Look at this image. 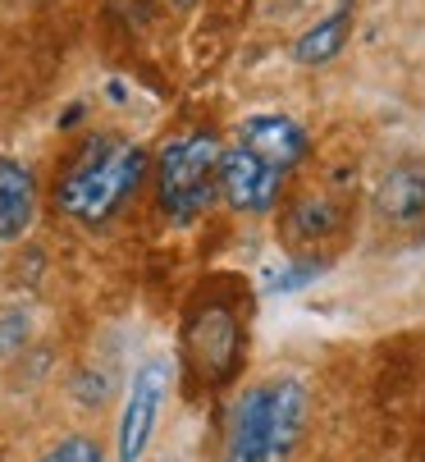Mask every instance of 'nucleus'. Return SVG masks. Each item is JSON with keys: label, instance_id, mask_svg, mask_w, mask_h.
Here are the masks:
<instances>
[{"label": "nucleus", "instance_id": "4468645a", "mask_svg": "<svg viewBox=\"0 0 425 462\" xmlns=\"http://www.w3.org/2000/svg\"><path fill=\"white\" fill-rule=\"evenodd\" d=\"M320 275H325L320 261H302V266H289L283 275H274L270 289H274V293H293V289H302V284H311V280H320Z\"/></svg>", "mask_w": 425, "mask_h": 462}, {"label": "nucleus", "instance_id": "f03ea898", "mask_svg": "<svg viewBox=\"0 0 425 462\" xmlns=\"http://www.w3.org/2000/svg\"><path fill=\"white\" fill-rule=\"evenodd\" d=\"M216 165H220V143L216 138H179L156 156V192L161 211L174 225H192L210 202H216Z\"/></svg>", "mask_w": 425, "mask_h": 462}, {"label": "nucleus", "instance_id": "7ed1b4c3", "mask_svg": "<svg viewBox=\"0 0 425 462\" xmlns=\"http://www.w3.org/2000/svg\"><path fill=\"white\" fill-rule=\"evenodd\" d=\"M188 366L206 384H229L243 366V320L229 302H197L183 329Z\"/></svg>", "mask_w": 425, "mask_h": 462}, {"label": "nucleus", "instance_id": "2eb2a0df", "mask_svg": "<svg viewBox=\"0 0 425 462\" xmlns=\"http://www.w3.org/2000/svg\"><path fill=\"white\" fill-rule=\"evenodd\" d=\"M174 5H179V10H188V5H197V0H174Z\"/></svg>", "mask_w": 425, "mask_h": 462}, {"label": "nucleus", "instance_id": "1a4fd4ad", "mask_svg": "<svg viewBox=\"0 0 425 462\" xmlns=\"http://www.w3.org/2000/svg\"><path fill=\"white\" fill-rule=\"evenodd\" d=\"M375 211L389 225H398V229H416L425 220V165L389 170L380 192H375Z\"/></svg>", "mask_w": 425, "mask_h": 462}, {"label": "nucleus", "instance_id": "ddd939ff", "mask_svg": "<svg viewBox=\"0 0 425 462\" xmlns=\"http://www.w3.org/2000/svg\"><path fill=\"white\" fill-rule=\"evenodd\" d=\"M42 462H106V453H101V444L88 439V435H69V439H60Z\"/></svg>", "mask_w": 425, "mask_h": 462}, {"label": "nucleus", "instance_id": "9b49d317", "mask_svg": "<svg viewBox=\"0 0 425 462\" xmlns=\"http://www.w3.org/2000/svg\"><path fill=\"white\" fill-rule=\"evenodd\" d=\"M347 32H352V0H343L329 19H320L311 32L298 37L293 60H298V64H329V60L347 46Z\"/></svg>", "mask_w": 425, "mask_h": 462}, {"label": "nucleus", "instance_id": "20e7f679", "mask_svg": "<svg viewBox=\"0 0 425 462\" xmlns=\"http://www.w3.org/2000/svg\"><path fill=\"white\" fill-rule=\"evenodd\" d=\"M165 389H170V362L165 357H152L133 375L128 403H124V417H119V462H137L147 453L156 421H161V408H165Z\"/></svg>", "mask_w": 425, "mask_h": 462}, {"label": "nucleus", "instance_id": "423d86ee", "mask_svg": "<svg viewBox=\"0 0 425 462\" xmlns=\"http://www.w3.org/2000/svg\"><path fill=\"white\" fill-rule=\"evenodd\" d=\"M311 417V393L298 375H279L265 384V448L270 462H289Z\"/></svg>", "mask_w": 425, "mask_h": 462}, {"label": "nucleus", "instance_id": "39448f33", "mask_svg": "<svg viewBox=\"0 0 425 462\" xmlns=\"http://www.w3.org/2000/svg\"><path fill=\"white\" fill-rule=\"evenodd\" d=\"M216 192L243 216H265V211H274L279 192H283V174H274L243 147H229V152H220V165H216Z\"/></svg>", "mask_w": 425, "mask_h": 462}, {"label": "nucleus", "instance_id": "6e6552de", "mask_svg": "<svg viewBox=\"0 0 425 462\" xmlns=\"http://www.w3.org/2000/svg\"><path fill=\"white\" fill-rule=\"evenodd\" d=\"M37 216V179L23 161L0 156V243H14L28 234Z\"/></svg>", "mask_w": 425, "mask_h": 462}, {"label": "nucleus", "instance_id": "9d476101", "mask_svg": "<svg viewBox=\"0 0 425 462\" xmlns=\"http://www.w3.org/2000/svg\"><path fill=\"white\" fill-rule=\"evenodd\" d=\"M225 462H270V448H265V384L243 389V399L234 403Z\"/></svg>", "mask_w": 425, "mask_h": 462}, {"label": "nucleus", "instance_id": "f8f14e48", "mask_svg": "<svg viewBox=\"0 0 425 462\" xmlns=\"http://www.w3.org/2000/svg\"><path fill=\"white\" fill-rule=\"evenodd\" d=\"M338 220H343V207L320 192V197H298V207L289 216V229L298 238H325V234L338 229Z\"/></svg>", "mask_w": 425, "mask_h": 462}, {"label": "nucleus", "instance_id": "0eeeda50", "mask_svg": "<svg viewBox=\"0 0 425 462\" xmlns=\"http://www.w3.org/2000/svg\"><path fill=\"white\" fill-rule=\"evenodd\" d=\"M238 147L247 156H256L261 165H270L274 174H289L302 156H307V134L302 124H293L289 115H252L238 134Z\"/></svg>", "mask_w": 425, "mask_h": 462}, {"label": "nucleus", "instance_id": "f257e3e1", "mask_svg": "<svg viewBox=\"0 0 425 462\" xmlns=\"http://www.w3.org/2000/svg\"><path fill=\"white\" fill-rule=\"evenodd\" d=\"M142 179H147V152L142 147L119 138H92L74 156V165L64 170L55 188V207L74 216L79 225H106L128 207Z\"/></svg>", "mask_w": 425, "mask_h": 462}]
</instances>
